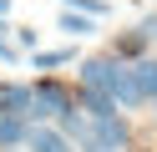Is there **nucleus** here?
Here are the masks:
<instances>
[{
  "instance_id": "obj_12",
  "label": "nucleus",
  "mask_w": 157,
  "mask_h": 152,
  "mask_svg": "<svg viewBox=\"0 0 157 152\" xmlns=\"http://www.w3.org/2000/svg\"><path fill=\"white\" fill-rule=\"evenodd\" d=\"M10 152H15V147H10Z\"/></svg>"
},
{
  "instance_id": "obj_5",
  "label": "nucleus",
  "mask_w": 157,
  "mask_h": 152,
  "mask_svg": "<svg viewBox=\"0 0 157 152\" xmlns=\"http://www.w3.org/2000/svg\"><path fill=\"white\" fill-rule=\"evenodd\" d=\"M25 152H71V137H61V132L46 127V122H31V132H25Z\"/></svg>"
},
{
  "instance_id": "obj_10",
  "label": "nucleus",
  "mask_w": 157,
  "mask_h": 152,
  "mask_svg": "<svg viewBox=\"0 0 157 152\" xmlns=\"http://www.w3.org/2000/svg\"><path fill=\"white\" fill-rule=\"evenodd\" d=\"M142 36H147V41H157V15H152V20L142 25Z\"/></svg>"
},
{
  "instance_id": "obj_2",
  "label": "nucleus",
  "mask_w": 157,
  "mask_h": 152,
  "mask_svg": "<svg viewBox=\"0 0 157 152\" xmlns=\"http://www.w3.org/2000/svg\"><path fill=\"white\" fill-rule=\"evenodd\" d=\"M117 81H122V61H117V56H91V61H81V86H86V91H101V96L117 101Z\"/></svg>"
},
{
  "instance_id": "obj_4",
  "label": "nucleus",
  "mask_w": 157,
  "mask_h": 152,
  "mask_svg": "<svg viewBox=\"0 0 157 152\" xmlns=\"http://www.w3.org/2000/svg\"><path fill=\"white\" fill-rule=\"evenodd\" d=\"M91 142L106 152H122L127 142H132V127H127L117 111H106V117H91Z\"/></svg>"
},
{
  "instance_id": "obj_6",
  "label": "nucleus",
  "mask_w": 157,
  "mask_h": 152,
  "mask_svg": "<svg viewBox=\"0 0 157 152\" xmlns=\"http://www.w3.org/2000/svg\"><path fill=\"white\" fill-rule=\"evenodd\" d=\"M0 111L25 117V111H31V86H21V81H0Z\"/></svg>"
},
{
  "instance_id": "obj_13",
  "label": "nucleus",
  "mask_w": 157,
  "mask_h": 152,
  "mask_svg": "<svg viewBox=\"0 0 157 152\" xmlns=\"http://www.w3.org/2000/svg\"><path fill=\"white\" fill-rule=\"evenodd\" d=\"M152 101H157V96H152Z\"/></svg>"
},
{
  "instance_id": "obj_9",
  "label": "nucleus",
  "mask_w": 157,
  "mask_h": 152,
  "mask_svg": "<svg viewBox=\"0 0 157 152\" xmlns=\"http://www.w3.org/2000/svg\"><path fill=\"white\" fill-rule=\"evenodd\" d=\"M66 61H71V51H41V56H36V66L51 71V66H66Z\"/></svg>"
},
{
  "instance_id": "obj_8",
  "label": "nucleus",
  "mask_w": 157,
  "mask_h": 152,
  "mask_svg": "<svg viewBox=\"0 0 157 152\" xmlns=\"http://www.w3.org/2000/svg\"><path fill=\"white\" fill-rule=\"evenodd\" d=\"M61 30H66V36H91V15H71V10H66V15H61Z\"/></svg>"
},
{
  "instance_id": "obj_1",
  "label": "nucleus",
  "mask_w": 157,
  "mask_h": 152,
  "mask_svg": "<svg viewBox=\"0 0 157 152\" xmlns=\"http://www.w3.org/2000/svg\"><path fill=\"white\" fill-rule=\"evenodd\" d=\"M157 96V61H132L122 66V81H117V107H142V101Z\"/></svg>"
},
{
  "instance_id": "obj_3",
  "label": "nucleus",
  "mask_w": 157,
  "mask_h": 152,
  "mask_svg": "<svg viewBox=\"0 0 157 152\" xmlns=\"http://www.w3.org/2000/svg\"><path fill=\"white\" fill-rule=\"evenodd\" d=\"M66 107H76V101L66 96L56 81H41V86H31V111H25V122H51V117H61Z\"/></svg>"
},
{
  "instance_id": "obj_7",
  "label": "nucleus",
  "mask_w": 157,
  "mask_h": 152,
  "mask_svg": "<svg viewBox=\"0 0 157 152\" xmlns=\"http://www.w3.org/2000/svg\"><path fill=\"white\" fill-rule=\"evenodd\" d=\"M25 132H31V122H25V117L0 111V147H5V152H10V147H21V142H25Z\"/></svg>"
},
{
  "instance_id": "obj_11",
  "label": "nucleus",
  "mask_w": 157,
  "mask_h": 152,
  "mask_svg": "<svg viewBox=\"0 0 157 152\" xmlns=\"http://www.w3.org/2000/svg\"><path fill=\"white\" fill-rule=\"evenodd\" d=\"M81 152H106V147H96V142H86V147H81Z\"/></svg>"
}]
</instances>
